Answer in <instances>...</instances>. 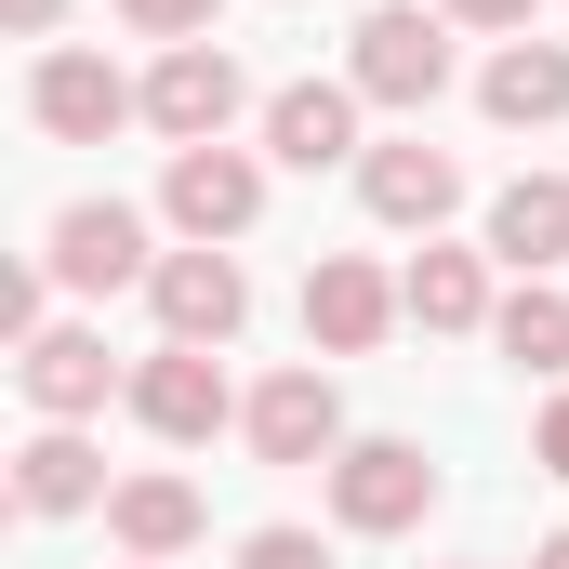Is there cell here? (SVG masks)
Returning a JSON list of instances; mask_svg holds the SVG:
<instances>
[{"label":"cell","mask_w":569,"mask_h":569,"mask_svg":"<svg viewBox=\"0 0 569 569\" xmlns=\"http://www.w3.org/2000/svg\"><path fill=\"white\" fill-rule=\"evenodd\" d=\"M371 107H398V120H425L437 93H450V13L425 0H385V13H358V67H345Z\"/></svg>","instance_id":"obj_1"},{"label":"cell","mask_w":569,"mask_h":569,"mask_svg":"<svg viewBox=\"0 0 569 569\" xmlns=\"http://www.w3.org/2000/svg\"><path fill=\"white\" fill-rule=\"evenodd\" d=\"M437 503V463L411 437H345V463H331V517L358 530V543H398V530H425Z\"/></svg>","instance_id":"obj_2"},{"label":"cell","mask_w":569,"mask_h":569,"mask_svg":"<svg viewBox=\"0 0 569 569\" xmlns=\"http://www.w3.org/2000/svg\"><path fill=\"white\" fill-rule=\"evenodd\" d=\"M252 107V80H239V53L226 40H172L159 67H146V120L172 146H226V120Z\"/></svg>","instance_id":"obj_3"},{"label":"cell","mask_w":569,"mask_h":569,"mask_svg":"<svg viewBox=\"0 0 569 569\" xmlns=\"http://www.w3.org/2000/svg\"><path fill=\"white\" fill-rule=\"evenodd\" d=\"M398 318H411V291L385 279V266H358V252H318L305 266V345L318 358H371Z\"/></svg>","instance_id":"obj_4"},{"label":"cell","mask_w":569,"mask_h":569,"mask_svg":"<svg viewBox=\"0 0 569 569\" xmlns=\"http://www.w3.org/2000/svg\"><path fill=\"white\" fill-rule=\"evenodd\" d=\"M146 305H159V331H172V345H239V318H252V279H239V252L186 239V252H159Z\"/></svg>","instance_id":"obj_5"},{"label":"cell","mask_w":569,"mask_h":569,"mask_svg":"<svg viewBox=\"0 0 569 569\" xmlns=\"http://www.w3.org/2000/svg\"><path fill=\"white\" fill-rule=\"evenodd\" d=\"M133 411H146V437H172V450H199V437H226L252 398H226V358L212 345H159L133 371Z\"/></svg>","instance_id":"obj_6"},{"label":"cell","mask_w":569,"mask_h":569,"mask_svg":"<svg viewBox=\"0 0 569 569\" xmlns=\"http://www.w3.org/2000/svg\"><path fill=\"white\" fill-rule=\"evenodd\" d=\"M27 107H40V133H53V146H107L120 120H146V80H120L107 53H40Z\"/></svg>","instance_id":"obj_7"},{"label":"cell","mask_w":569,"mask_h":569,"mask_svg":"<svg viewBox=\"0 0 569 569\" xmlns=\"http://www.w3.org/2000/svg\"><path fill=\"white\" fill-rule=\"evenodd\" d=\"M159 212H172L186 239H212V252H226V239L266 212V172H252L239 146H172V172H159Z\"/></svg>","instance_id":"obj_8"},{"label":"cell","mask_w":569,"mask_h":569,"mask_svg":"<svg viewBox=\"0 0 569 569\" xmlns=\"http://www.w3.org/2000/svg\"><path fill=\"white\" fill-rule=\"evenodd\" d=\"M67 291H120V279H159V252H146V212L120 199H67L53 212V252H40Z\"/></svg>","instance_id":"obj_9"},{"label":"cell","mask_w":569,"mask_h":569,"mask_svg":"<svg viewBox=\"0 0 569 569\" xmlns=\"http://www.w3.org/2000/svg\"><path fill=\"white\" fill-rule=\"evenodd\" d=\"M358 199H371V226H450V199H463V159L450 146H425V133H398V146H371L358 159Z\"/></svg>","instance_id":"obj_10"},{"label":"cell","mask_w":569,"mask_h":569,"mask_svg":"<svg viewBox=\"0 0 569 569\" xmlns=\"http://www.w3.org/2000/svg\"><path fill=\"white\" fill-rule=\"evenodd\" d=\"M252 450L266 463H345V398H331V371H279V385H252Z\"/></svg>","instance_id":"obj_11"},{"label":"cell","mask_w":569,"mask_h":569,"mask_svg":"<svg viewBox=\"0 0 569 569\" xmlns=\"http://www.w3.org/2000/svg\"><path fill=\"white\" fill-rule=\"evenodd\" d=\"M358 80H291V93H266V146H279L291 172H331V159H371L358 146Z\"/></svg>","instance_id":"obj_12"},{"label":"cell","mask_w":569,"mask_h":569,"mask_svg":"<svg viewBox=\"0 0 569 569\" xmlns=\"http://www.w3.org/2000/svg\"><path fill=\"white\" fill-rule=\"evenodd\" d=\"M13 385H27V411L40 425H80V411H107V331H40L27 358H13Z\"/></svg>","instance_id":"obj_13"},{"label":"cell","mask_w":569,"mask_h":569,"mask_svg":"<svg viewBox=\"0 0 569 569\" xmlns=\"http://www.w3.org/2000/svg\"><path fill=\"white\" fill-rule=\"evenodd\" d=\"M477 107H490L503 133H543V120H569V40H503V53L477 67Z\"/></svg>","instance_id":"obj_14"},{"label":"cell","mask_w":569,"mask_h":569,"mask_svg":"<svg viewBox=\"0 0 569 569\" xmlns=\"http://www.w3.org/2000/svg\"><path fill=\"white\" fill-rule=\"evenodd\" d=\"M490 252H503L517 279L569 266V172H517V186L490 199Z\"/></svg>","instance_id":"obj_15"},{"label":"cell","mask_w":569,"mask_h":569,"mask_svg":"<svg viewBox=\"0 0 569 569\" xmlns=\"http://www.w3.org/2000/svg\"><path fill=\"white\" fill-rule=\"evenodd\" d=\"M13 503H27V517H80V503H107L93 437H80V425H40L27 450H13Z\"/></svg>","instance_id":"obj_16"},{"label":"cell","mask_w":569,"mask_h":569,"mask_svg":"<svg viewBox=\"0 0 569 569\" xmlns=\"http://www.w3.org/2000/svg\"><path fill=\"white\" fill-rule=\"evenodd\" d=\"M107 530H120V557L172 569L199 543V490H186V477H120V490H107Z\"/></svg>","instance_id":"obj_17"},{"label":"cell","mask_w":569,"mask_h":569,"mask_svg":"<svg viewBox=\"0 0 569 569\" xmlns=\"http://www.w3.org/2000/svg\"><path fill=\"white\" fill-rule=\"evenodd\" d=\"M411 318H425V331H490V318H503V305H490V252H411Z\"/></svg>","instance_id":"obj_18"},{"label":"cell","mask_w":569,"mask_h":569,"mask_svg":"<svg viewBox=\"0 0 569 569\" xmlns=\"http://www.w3.org/2000/svg\"><path fill=\"white\" fill-rule=\"evenodd\" d=\"M490 345H503L517 371L557 385V371H569V291H557V279H517V291H503V318H490Z\"/></svg>","instance_id":"obj_19"},{"label":"cell","mask_w":569,"mask_h":569,"mask_svg":"<svg viewBox=\"0 0 569 569\" xmlns=\"http://www.w3.org/2000/svg\"><path fill=\"white\" fill-rule=\"evenodd\" d=\"M120 27H146V40H212V0H120Z\"/></svg>","instance_id":"obj_20"},{"label":"cell","mask_w":569,"mask_h":569,"mask_svg":"<svg viewBox=\"0 0 569 569\" xmlns=\"http://www.w3.org/2000/svg\"><path fill=\"white\" fill-rule=\"evenodd\" d=\"M239 569H331V543H318V530H252Z\"/></svg>","instance_id":"obj_21"},{"label":"cell","mask_w":569,"mask_h":569,"mask_svg":"<svg viewBox=\"0 0 569 569\" xmlns=\"http://www.w3.org/2000/svg\"><path fill=\"white\" fill-rule=\"evenodd\" d=\"M437 13H450V27H517V40H530V0H437Z\"/></svg>","instance_id":"obj_22"},{"label":"cell","mask_w":569,"mask_h":569,"mask_svg":"<svg viewBox=\"0 0 569 569\" xmlns=\"http://www.w3.org/2000/svg\"><path fill=\"white\" fill-rule=\"evenodd\" d=\"M530 463H543V477H569V398L543 411V437H530Z\"/></svg>","instance_id":"obj_23"},{"label":"cell","mask_w":569,"mask_h":569,"mask_svg":"<svg viewBox=\"0 0 569 569\" xmlns=\"http://www.w3.org/2000/svg\"><path fill=\"white\" fill-rule=\"evenodd\" d=\"M0 13H13V27H27V40H40V27H53V13H67V0H0Z\"/></svg>","instance_id":"obj_24"},{"label":"cell","mask_w":569,"mask_h":569,"mask_svg":"<svg viewBox=\"0 0 569 569\" xmlns=\"http://www.w3.org/2000/svg\"><path fill=\"white\" fill-rule=\"evenodd\" d=\"M530 569H569V530H557V543H543V557H530Z\"/></svg>","instance_id":"obj_25"},{"label":"cell","mask_w":569,"mask_h":569,"mask_svg":"<svg viewBox=\"0 0 569 569\" xmlns=\"http://www.w3.org/2000/svg\"><path fill=\"white\" fill-rule=\"evenodd\" d=\"M133 569H146V557H133Z\"/></svg>","instance_id":"obj_26"}]
</instances>
